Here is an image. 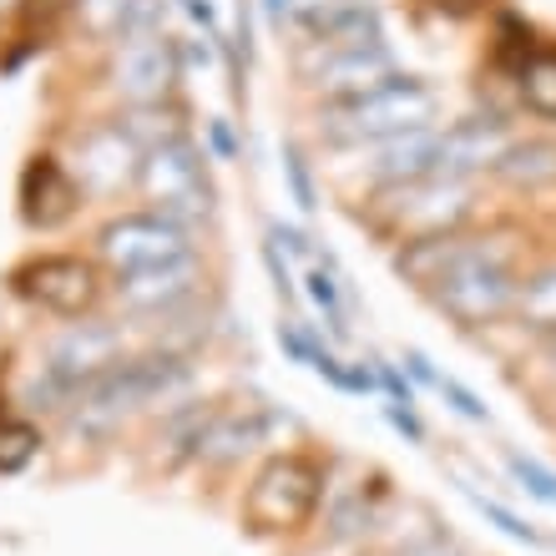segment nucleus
<instances>
[{"label":"nucleus","instance_id":"nucleus-1","mask_svg":"<svg viewBox=\"0 0 556 556\" xmlns=\"http://www.w3.org/2000/svg\"><path fill=\"white\" fill-rule=\"evenodd\" d=\"M400 274L420 283L451 319L496 324L516 308V264L496 233H440L400 249Z\"/></svg>","mask_w":556,"mask_h":556},{"label":"nucleus","instance_id":"nucleus-2","mask_svg":"<svg viewBox=\"0 0 556 556\" xmlns=\"http://www.w3.org/2000/svg\"><path fill=\"white\" fill-rule=\"evenodd\" d=\"M440 117V91H430L415 76H395L384 81L380 91H365V97H350V102H334L324 112V132L344 147L359 142H395V137H415L430 132V122Z\"/></svg>","mask_w":556,"mask_h":556},{"label":"nucleus","instance_id":"nucleus-3","mask_svg":"<svg viewBox=\"0 0 556 556\" xmlns=\"http://www.w3.org/2000/svg\"><path fill=\"white\" fill-rule=\"evenodd\" d=\"M188 380V369L177 354H142V359H122L117 369H106L102 380H91L87 390L72 395V425L81 435H106L112 425H122L132 410H142L147 400L167 395L173 384Z\"/></svg>","mask_w":556,"mask_h":556},{"label":"nucleus","instance_id":"nucleus-4","mask_svg":"<svg viewBox=\"0 0 556 556\" xmlns=\"http://www.w3.org/2000/svg\"><path fill=\"white\" fill-rule=\"evenodd\" d=\"M319 496H324V470L308 455H274L249 481L243 521L258 536H289V531L314 521Z\"/></svg>","mask_w":556,"mask_h":556},{"label":"nucleus","instance_id":"nucleus-5","mask_svg":"<svg viewBox=\"0 0 556 556\" xmlns=\"http://www.w3.org/2000/svg\"><path fill=\"white\" fill-rule=\"evenodd\" d=\"M137 192H142L147 213H157L167 223H182V228L213 218V182H207L203 152L188 137L147 152L142 173H137Z\"/></svg>","mask_w":556,"mask_h":556},{"label":"nucleus","instance_id":"nucleus-6","mask_svg":"<svg viewBox=\"0 0 556 556\" xmlns=\"http://www.w3.org/2000/svg\"><path fill=\"white\" fill-rule=\"evenodd\" d=\"M384 203H390V228L405 233V243L460 233V223L470 218V182L466 177L425 173V177H415V182L384 188Z\"/></svg>","mask_w":556,"mask_h":556},{"label":"nucleus","instance_id":"nucleus-7","mask_svg":"<svg viewBox=\"0 0 556 556\" xmlns=\"http://www.w3.org/2000/svg\"><path fill=\"white\" fill-rule=\"evenodd\" d=\"M97 253H102L106 268H117V278H127L192 258V233L182 223L157 218V213H127V218H112L97 233Z\"/></svg>","mask_w":556,"mask_h":556},{"label":"nucleus","instance_id":"nucleus-8","mask_svg":"<svg viewBox=\"0 0 556 556\" xmlns=\"http://www.w3.org/2000/svg\"><path fill=\"white\" fill-rule=\"evenodd\" d=\"M11 289L30 304H41L46 314H61V319H81L91 304H97V293H102V278L87 258H76V253H41V258H30L11 274Z\"/></svg>","mask_w":556,"mask_h":556},{"label":"nucleus","instance_id":"nucleus-9","mask_svg":"<svg viewBox=\"0 0 556 556\" xmlns=\"http://www.w3.org/2000/svg\"><path fill=\"white\" fill-rule=\"evenodd\" d=\"M142 142H137L127 127H112V122H102V127H91L81 142H76V162L72 173L76 182H81V192H91V198H112V192L122 188H137V173H142Z\"/></svg>","mask_w":556,"mask_h":556},{"label":"nucleus","instance_id":"nucleus-10","mask_svg":"<svg viewBox=\"0 0 556 556\" xmlns=\"http://www.w3.org/2000/svg\"><path fill=\"white\" fill-rule=\"evenodd\" d=\"M122 365V334L112 324H91V319H72L51 344H46V365L66 390H87L91 380H102L106 369Z\"/></svg>","mask_w":556,"mask_h":556},{"label":"nucleus","instance_id":"nucleus-11","mask_svg":"<svg viewBox=\"0 0 556 556\" xmlns=\"http://www.w3.org/2000/svg\"><path fill=\"white\" fill-rule=\"evenodd\" d=\"M304 76L319 91H329L334 102H350V97L380 91L400 72H395V56L384 51V41H369V46H319L314 61H304Z\"/></svg>","mask_w":556,"mask_h":556},{"label":"nucleus","instance_id":"nucleus-12","mask_svg":"<svg viewBox=\"0 0 556 556\" xmlns=\"http://www.w3.org/2000/svg\"><path fill=\"white\" fill-rule=\"evenodd\" d=\"M177 87V46L167 30H132L117 46V91L132 106H162Z\"/></svg>","mask_w":556,"mask_h":556},{"label":"nucleus","instance_id":"nucleus-13","mask_svg":"<svg viewBox=\"0 0 556 556\" xmlns=\"http://www.w3.org/2000/svg\"><path fill=\"white\" fill-rule=\"evenodd\" d=\"M511 152V127L491 112L460 117L455 127H445L435 142V173L445 177H476V173H496L501 157Z\"/></svg>","mask_w":556,"mask_h":556},{"label":"nucleus","instance_id":"nucleus-14","mask_svg":"<svg viewBox=\"0 0 556 556\" xmlns=\"http://www.w3.org/2000/svg\"><path fill=\"white\" fill-rule=\"evenodd\" d=\"M81 203V182H76L72 167H61L56 157H30L26 177H21V218L30 228H56L66 223Z\"/></svg>","mask_w":556,"mask_h":556},{"label":"nucleus","instance_id":"nucleus-15","mask_svg":"<svg viewBox=\"0 0 556 556\" xmlns=\"http://www.w3.org/2000/svg\"><path fill=\"white\" fill-rule=\"evenodd\" d=\"M192 283H198V264L182 258V264H162V268H147V274L117 278V299L132 308V314L157 319V314H173V308L188 299Z\"/></svg>","mask_w":556,"mask_h":556},{"label":"nucleus","instance_id":"nucleus-16","mask_svg":"<svg viewBox=\"0 0 556 556\" xmlns=\"http://www.w3.org/2000/svg\"><path fill=\"white\" fill-rule=\"evenodd\" d=\"M435 142L440 132H415V137H395L384 142L375 157H369V173L380 188H400V182H415V177L435 173Z\"/></svg>","mask_w":556,"mask_h":556},{"label":"nucleus","instance_id":"nucleus-17","mask_svg":"<svg viewBox=\"0 0 556 556\" xmlns=\"http://www.w3.org/2000/svg\"><path fill=\"white\" fill-rule=\"evenodd\" d=\"M76 21L97 41H127L132 30H152L157 15H147L142 0H76Z\"/></svg>","mask_w":556,"mask_h":556},{"label":"nucleus","instance_id":"nucleus-18","mask_svg":"<svg viewBox=\"0 0 556 556\" xmlns=\"http://www.w3.org/2000/svg\"><path fill=\"white\" fill-rule=\"evenodd\" d=\"M496 173L506 177V182H516V188L556 182V142H511V152L501 157Z\"/></svg>","mask_w":556,"mask_h":556},{"label":"nucleus","instance_id":"nucleus-19","mask_svg":"<svg viewBox=\"0 0 556 556\" xmlns=\"http://www.w3.org/2000/svg\"><path fill=\"white\" fill-rule=\"evenodd\" d=\"M516 81H521V102H527L536 117L556 122V51L527 56L521 72H516Z\"/></svg>","mask_w":556,"mask_h":556},{"label":"nucleus","instance_id":"nucleus-20","mask_svg":"<svg viewBox=\"0 0 556 556\" xmlns=\"http://www.w3.org/2000/svg\"><path fill=\"white\" fill-rule=\"evenodd\" d=\"M516 319L527 324V329H536V334H556V268H542L536 278L521 283Z\"/></svg>","mask_w":556,"mask_h":556},{"label":"nucleus","instance_id":"nucleus-21","mask_svg":"<svg viewBox=\"0 0 556 556\" xmlns=\"http://www.w3.org/2000/svg\"><path fill=\"white\" fill-rule=\"evenodd\" d=\"M41 451V430L30 420H0V476H15L26 470Z\"/></svg>","mask_w":556,"mask_h":556},{"label":"nucleus","instance_id":"nucleus-22","mask_svg":"<svg viewBox=\"0 0 556 556\" xmlns=\"http://www.w3.org/2000/svg\"><path fill=\"white\" fill-rule=\"evenodd\" d=\"M400 556H466V552H460V546H455L445 531H425L420 542H410Z\"/></svg>","mask_w":556,"mask_h":556},{"label":"nucleus","instance_id":"nucleus-23","mask_svg":"<svg viewBox=\"0 0 556 556\" xmlns=\"http://www.w3.org/2000/svg\"><path fill=\"white\" fill-rule=\"evenodd\" d=\"M511 466L521 470V476H527V485H531V491H542V496H552V501H556V481H552V476H546V470H536V466H531V460H511Z\"/></svg>","mask_w":556,"mask_h":556},{"label":"nucleus","instance_id":"nucleus-24","mask_svg":"<svg viewBox=\"0 0 556 556\" xmlns=\"http://www.w3.org/2000/svg\"><path fill=\"white\" fill-rule=\"evenodd\" d=\"M289 177H293V192H299V203L314 207V192H308V182H304V162H299V152H289Z\"/></svg>","mask_w":556,"mask_h":556},{"label":"nucleus","instance_id":"nucleus-25","mask_svg":"<svg viewBox=\"0 0 556 556\" xmlns=\"http://www.w3.org/2000/svg\"><path fill=\"white\" fill-rule=\"evenodd\" d=\"M182 5H188V11H198V15L207 21V5H203V0H182Z\"/></svg>","mask_w":556,"mask_h":556},{"label":"nucleus","instance_id":"nucleus-26","mask_svg":"<svg viewBox=\"0 0 556 556\" xmlns=\"http://www.w3.org/2000/svg\"><path fill=\"white\" fill-rule=\"evenodd\" d=\"M552 375H556V344H552Z\"/></svg>","mask_w":556,"mask_h":556}]
</instances>
